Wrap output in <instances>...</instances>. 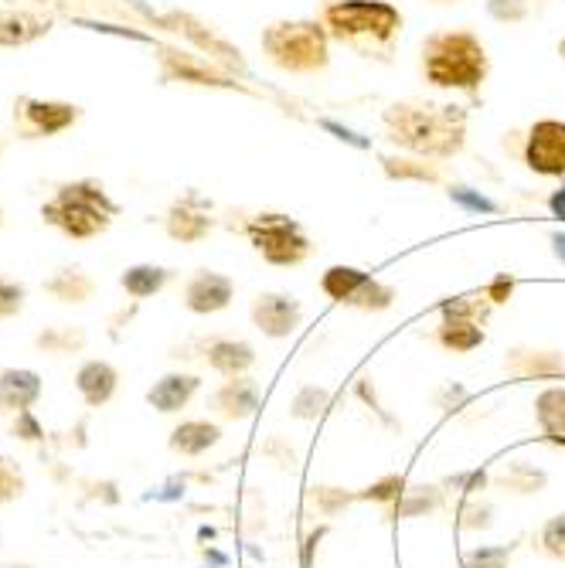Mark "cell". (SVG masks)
<instances>
[{
    "instance_id": "48",
    "label": "cell",
    "mask_w": 565,
    "mask_h": 568,
    "mask_svg": "<svg viewBox=\"0 0 565 568\" xmlns=\"http://www.w3.org/2000/svg\"><path fill=\"white\" fill-rule=\"evenodd\" d=\"M433 8H460V4H467V0H430Z\"/></svg>"
},
{
    "instance_id": "46",
    "label": "cell",
    "mask_w": 565,
    "mask_h": 568,
    "mask_svg": "<svg viewBox=\"0 0 565 568\" xmlns=\"http://www.w3.org/2000/svg\"><path fill=\"white\" fill-rule=\"evenodd\" d=\"M18 433H21L24 439H38V436H41V429H38V423H34V419L28 416V408L21 412V419H18Z\"/></svg>"
},
{
    "instance_id": "39",
    "label": "cell",
    "mask_w": 565,
    "mask_h": 568,
    "mask_svg": "<svg viewBox=\"0 0 565 568\" xmlns=\"http://www.w3.org/2000/svg\"><path fill=\"white\" fill-rule=\"evenodd\" d=\"M515 290H518V280L515 276H507V273H497L481 293L494 303V306H501V303H511V296H515Z\"/></svg>"
},
{
    "instance_id": "28",
    "label": "cell",
    "mask_w": 565,
    "mask_h": 568,
    "mask_svg": "<svg viewBox=\"0 0 565 568\" xmlns=\"http://www.w3.org/2000/svg\"><path fill=\"white\" fill-rule=\"evenodd\" d=\"M494 484L511 490V494H538L548 484V477H545V470L528 467V463H507L504 474Z\"/></svg>"
},
{
    "instance_id": "27",
    "label": "cell",
    "mask_w": 565,
    "mask_h": 568,
    "mask_svg": "<svg viewBox=\"0 0 565 568\" xmlns=\"http://www.w3.org/2000/svg\"><path fill=\"white\" fill-rule=\"evenodd\" d=\"M446 197L456 204L460 212H467V215H501L504 212L501 201H494L487 191L471 187V184H446Z\"/></svg>"
},
{
    "instance_id": "36",
    "label": "cell",
    "mask_w": 565,
    "mask_h": 568,
    "mask_svg": "<svg viewBox=\"0 0 565 568\" xmlns=\"http://www.w3.org/2000/svg\"><path fill=\"white\" fill-rule=\"evenodd\" d=\"M515 545H481L464 555V568H507Z\"/></svg>"
},
{
    "instance_id": "30",
    "label": "cell",
    "mask_w": 565,
    "mask_h": 568,
    "mask_svg": "<svg viewBox=\"0 0 565 568\" xmlns=\"http://www.w3.org/2000/svg\"><path fill=\"white\" fill-rule=\"evenodd\" d=\"M443 507V490L440 487H413L405 490L402 500L395 504L398 518H426V514Z\"/></svg>"
},
{
    "instance_id": "14",
    "label": "cell",
    "mask_w": 565,
    "mask_h": 568,
    "mask_svg": "<svg viewBox=\"0 0 565 568\" xmlns=\"http://www.w3.org/2000/svg\"><path fill=\"white\" fill-rule=\"evenodd\" d=\"M504 372L522 382H548L565 375V354L562 351H542V347H515L504 357Z\"/></svg>"
},
{
    "instance_id": "1",
    "label": "cell",
    "mask_w": 565,
    "mask_h": 568,
    "mask_svg": "<svg viewBox=\"0 0 565 568\" xmlns=\"http://www.w3.org/2000/svg\"><path fill=\"white\" fill-rule=\"evenodd\" d=\"M389 140L416 158L453 161L467 146V110L456 102L402 99L382 113Z\"/></svg>"
},
{
    "instance_id": "6",
    "label": "cell",
    "mask_w": 565,
    "mask_h": 568,
    "mask_svg": "<svg viewBox=\"0 0 565 568\" xmlns=\"http://www.w3.org/2000/svg\"><path fill=\"white\" fill-rule=\"evenodd\" d=\"M245 239L252 242V248L263 255L270 266H300L311 260L314 252V242L311 235L303 232V225L290 215H280V212H260L245 222Z\"/></svg>"
},
{
    "instance_id": "21",
    "label": "cell",
    "mask_w": 565,
    "mask_h": 568,
    "mask_svg": "<svg viewBox=\"0 0 565 568\" xmlns=\"http://www.w3.org/2000/svg\"><path fill=\"white\" fill-rule=\"evenodd\" d=\"M51 31L48 18L24 14V11H0V48H21Z\"/></svg>"
},
{
    "instance_id": "41",
    "label": "cell",
    "mask_w": 565,
    "mask_h": 568,
    "mask_svg": "<svg viewBox=\"0 0 565 568\" xmlns=\"http://www.w3.org/2000/svg\"><path fill=\"white\" fill-rule=\"evenodd\" d=\"M460 528H467V531L491 528V507L487 504H464L460 507Z\"/></svg>"
},
{
    "instance_id": "13",
    "label": "cell",
    "mask_w": 565,
    "mask_h": 568,
    "mask_svg": "<svg viewBox=\"0 0 565 568\" xmlns=\"http://www.w3.org/2000/svg\"><path fill=\"white\" fill-rule=\"evenodd\" d=\"M232 296H235V283L222 273H212V270L194 273L184 286V306L198 317L222 314V310L232 303Z\"/></svg>"
},
{
    "instance_id": "31",
    "label": "cell",
    "mask_w": 565,
    "mask_h": 568,
    "mask_svg": "<svg viewBox=\"0 0 565 568\" xmlns=\"http://www.w3.org/2000/svg\"><path fill=\"white\" fill-rule=\"evenodd\" d=\"M327 402H331L327 388L306 385V388L296 392V398H293V405H290V416H293V419H317L321 412L327 408Z\"/></svg>"
},
{
    "instance_id": "22",
    "label": "cell",
    "mask_w": 565,
    "mask_h": 568,
    "mask_svg": "<svg viewBox=\"0 0 565 568\" xmlns=\"http://www.w3.org/2000/svg\"><path fill=\"white\" fill-rule=\"evenodd\" d=\"M117 382H120V375L113 365H107V361H85L75 375V385L89 405H107L117 392Z\"/></svg>"
},
{
    "instance_id": "18",
    "label": "cell",
    "mask_w": 565,
    "mask_h": 568,
    "mask_svg": "<svg viewBox=\"0 0 565 568\" xmlns=\"http://www.w3.org/2000/svg\"><path fill=\"white\" fill-rule=\"evenodd\" d=\"M535 423L552 446L565 449V385H548L535 395Z\"/></svg>"
},
{
    "instance_id": "45",
    "label": "cell",
    "mask_w": 565,
    "mask_h": 568,
    "mask_svg": "<svg viewBox=\"0 0 565 568\" xmlns=\"http://www.w3.org/2000/svg\"><path fill=\"white\" fill-rule=\"evenodd\" d=\"M450 484H453V487H464L467 494H474V490H481V487L487 484V474H460V477H453Z\"/></svg>"
},
{
    "instance_id": "15",
    "label": "cell",
    "mask_w": 565,
    "mask_h": 568,
    "mask_svg": "<svg viewBox=\"0 0 565 568\" xmlns=\"http://www.w3.org/2000/svg\"><path fill=\"white\" fill-rule=\"evenodd\" d=\"M204 361L222 375V378H242L255 365V347L249 341L235 337H215L204 347Z\"/></svg>"
},
{
    "instance_id": "25",
    "label": "cell",
    "mask_w": 565,
    "mask_h": 568,
    "mask_svg": "<svg viewBox=\"0 0 565 568\" xmlns=\"http://www.w3.org/2000/svg\"><path fill=\"white\" fill-rule=\"evenodd\" d=\"M219 439H222V429L215 423L191 419V423H181L171 433V449L181 453V456H201V453H209Z\"/></svg>"
},
{
    "instance_id": "47",
    "label": "cell",
    "mask_w": 565,
    "mask_h": 568,
    "mask_svg": "<svg viewBox=\"0 0 565 568\" xmlns=\"http://www.w3.org/2000/svg\"><path fill=\"white\" fill-rule=\"evenodd\" d=\"M548 245H552V255L565 266V232H552L548 235Z\"/></svg>"
},
{
    "instance_id": "37",
    "label": "cell",
    "mask_w": 565,
    "mask_h": 568,
    "mask_svg": "<svg viewBox=\"0 0 565 568\" xmlns=\"http://www.w3.org/2000/svg\"><path fill=\"white\" fill-rule=\"evenodd\" d=\"M354 500H357V494H347L341 487H314L311 490V504L324 514V518H334V514H341Z\"/></svg>"
},
{
    "instance_id": "44",
    "label": "cell",
    "mask_w": 565,
    "mask_h": 568,
    "mask_svg": "<svg viewBox=\"0 0 565 568\" xmlns=\"http://www.w3.org/2000/svg\"><path fill=\"white\" fill-rule=\"evenodd\" d=\"M327 535V528H317V531H311V535H306L303 538V558H300V565L303 568H311L314 565V548L321 545V538Z\"/></svg>"
},
{
    "instance_id": "43",
    "label": "cell",
    "mask_w": 565,
    "mask_h": 568,
    "mask_svg": "<svg viewBox=\"0 0 565 568\" xmlns=\"http://www.w3.org/2000/svg\"><path fill=\"white\" fill-rule=\"evenodd\" d=\"M545 204H548V212H552V219H558L562 225H565V181L545 197Z\"/></svg>"
},
{
    "instance_id": "19",
    "label": "cell",
    "mask_w": 565,
    "mask_h": 568,
    "mask_svg": "<svg viewBox=\"0 0 565 568\" xmlns=\"http://www.w3.org/2000/svg\"><path fill=\"white\" fill-rule=\"evenodd\" d=\"M215 408L219 416L225 419H249L255 408H260V385H255L252 378H229L219 392H215Z\"/></svg>"
},
{
    "instance_id": "29",
    "label": "cell",
    "mask_w": 565,
    "mask_h": 568,
    "mask_svg": "<svg viewBox=\"0 0 565 568\" xmlns=\"http://www.w3.org/2000/svg\"><path fill=\"white\" fill-rule=\"evenodd\" d=\"M491 300L484 293H474V296H450L443 300L440 314L446 321H474V324H484L491 317Z\"/></svg>"
},
{
    "instance_id": "26",
    "label": "cell",
    "mask_w": 565,
    "mask_h": 568,
    "mask_svg": "<svg viewBox=\"0 0 565 568\" xmlns=\"http://www.w3.org/2000/svg\"><path fill=\"white\" fill-rule=\"evenodd\" d=\"M168 280H171V270H164V266H153V263H140V266H130L127 273H123V290L130 293V296H137V300H147V296H153V293H161L164 286H168Z\"/></svg>"
},
{
    "instance_id": "7",
    "label": "cell",
    "mask_w": 565,
    "mask_h": 568,
    "mask_svg": "<svg viewBox=\"0 0 565 568\" xmlns=\"http://www.w3.org/2000/svg\"><path fill=\"white\" fill-rule=\"evenodd\" d=\"M321 293L341 306L362 310V314H382L395 303V290L357 266H327L321 276Z\"/></svg>"
},
{
    "instance_id": "17",
    "label": "cell",
    "mask_w": 565,
    "mask_h": 568,
    "mask_svg": "<svg viewBox=\"0 0 565 568\" xmlns=\"http://www.w3.org/2000/svg\"><path fill=\"white\" fill-rule=\"evenodd\" d=\"M194 204H198L194 194L184 197V201H178V204H171V212H168V219H164V229H168V235H171L174 242L194 245V242H204V239H209V232H212L215 222L209 219V212H198Z\"/></svg>"
},
{
    "instance_id": "3",
    "label": "cell",
    "mask_w": 565,
    "mask_h": 568,
    "mask_svg": "<svg viewBox=\"0 0 565 568\" xmlns=\"http://www.w3.org/2000/svg\"><path fill=\"white\" fill-rule=\"evenodd\" d=\"M420 72L433 89L477 95L491 75L487 44L471 28L433 31L420 44Z\"/></svg>"
},
{
    "instance_id": "2",
    "label": "cell",
    "mask_w": 565,
    "mask_h": 568,
    "mask_svg": "<svg viewBox=\"0 0 565 568\" xmlns=\"http://www.w3.org/2000/svg\"><path fill=\"white\" fill-rule=\"evenodd\" d=\"M317 21L327 28L331 41L351 48L357 59L389 62L402 34V11L389 0H324Z\"/></svg>"
},
{
    "instance_id": "10",
    "label": "cell",
    "mask_w": 565,
    "mask_h": 568,
    "mask_svg": "<svg viewBox=\"0 0 565 568\" xmlns=\"http://www.w3.org/2000/svg\"><path fill=\"white\" fill-rule=\"evenodd\" d=\"M158 62H161L164 82H184V85H204V89H239V92H249L242 82H235L232 72H225V69L215 65L212 59H198V55H188V51H174V48H158Z\"/></svg>"
},
{
    "instance_id": "33",
    "label": "cell",
    "mask_w": 565,
    "mask_h": 568,
    "mask_svg": "<svg viewBox=\"0 0 565 568\" xmlns=\"http://www.w3.org/2000/svg\"><path fill=\"white\" fill-rule=\"evenodd\" d=\"M405 490H408V487H405V477H402V474H389V477L375 480L372 487L357 490V500H372V504H398Z\"/></svg>"
},
{
    "instance_id": "32",
    "label": "cell",
    "mask_w": 565,
    "mask_h": 568,
    "mask_svg": "<svg viewBox=\"0 0 565 568\" xmlns=\"http://www.w3.org/2000/svg\"><path fill=\"white\" fill-rule=\"evenodd\" d=\"M48 293H56L65 303H82L92 293V280L85 273H59L56 280L48 283Z\"/></svg>"
},
{
    "instance_id": "50",
    "label": "cell",
    "mask_w": 565,
    "mask_h": 568,
    "mask_svg": "<svg viewBox=\"0 0 565 568\" xmlns=\"http://www.w3.org/2000/svg\"><path fill=\"white\" fill-rule=\"evenodd\" d=\"M0 222H4V212H0Z\"/></svg>"
},
{
    "instance_id": "49",
    "label": "cell",
    "mask_w": 565,
    "mask_h": 568,
    "mask_svg": "<svg viewBox=\"0 0 565 568\" xmlns=\"http://www.w3.org/2000/svg\"><path fill=\"white\" fill-rule=\"evenodd\" d=\"M555 51H558V59L565 62V38H558V44H555Z\"/></svg>"
},
{
    "instance_id": "24",
    "label": "cell",
    "mask_w": 565,
    "mask_h": 568,
    "mask_svg": "<svg viewBox=\"0 0 565 568\" xmlns=\"http://www.w3.org/2000/svg\"><path fill=\"white\" fill-rule=\"evenodd\" d=\"M41 395V378L28 368H8L0 375V405L24 412Z\"/></svg>"
},
{
    "instance_id": "5",
    "label": "cell",
    "mask_w": 565,
    "mask_h": 568,
    "mask_svg": "<svg viewBox=\"0 0 565 568\" xmlns=\"http://www.w3.org/2000/svg\"><path fill=\"white\" fill-rule=\"evenodd\" d=\"M263 55L286 75H317L331 65V34L317 18L273 21L260 34Z\"/></svg>"
},
{
    "instance_id": "35",
    "label": "cell",
    "mask_w": 565,
    "mask_h": 568,
    "mask_svg": "<svg viewBox=\"0 0 565 568\" xmlns=\"http://www.w3.org/2000/svg\"><path fill=\"white\" fill-rule=\"evenodd\" d=\"M538 548L555 558V561H565V510L555 514V518H548L538 531Z\"/></svg>"
},
{
    "instance_id": "9",
    "label": "cell",
    "mask_w": 565,
    "mask_h": 568,
    "mask_svg": "<svg viewBox=\"0 0 565 568\" xmlns=\"http://www.w3.org/2000/svg\"><path fill=\"white\" fill-rule=\"evenodd\" d=\"M522 161L538 178L565 181V123L562 120H535L525 130Z\"/></svg>"
},
{
    "instance_id": "11",
    "label": "cell",
    "mask_w": 565,
    "mask_h": 568,
    "mask_svg": "<svg viewBox=\"0 0 565 568\" xmlns=\"http://www.w3.org/2000/svg\"><path fill=\"white\" fill-rule=\"evenodd\" d=\"M249 317L263 337L283 341L303 324V303L293 293H260L249 306Z\"/></svg>"
},
{
    "instance_id": "16",
    "label": "cell",
    "mask_w": 565,
    "mask_h": 568,
    "mask_svg": "<svg viewBox=\"0 0 565 568\" xmlns=\"http://www.w3.org/2000/svg\"><path fill=\"white\" fill-rule=\"evenodd\" d=\"M379 164L389 181H416V184H443L446 181L443 161L416 158V153H385Z\"/></svg>"
},
{
    "instance_id": "4",
    "label": "cell",
    "mask_w": 565,
    "mask_h": 568,
    "mask_svg": "<svg viewBox=\"0 0 565 568\" xmlns=\"http://www.w3.org/2000/svg\"><path fill=\"white\" fill-rule=\"evenodd\" d=\"M120 215L117 201L107 194L99 181H72V184H62L56 194H51L44 204H41V219L59 229L62 235L69 239H95L102 235L113 219Z\"/></svg>"
},
{
    "instance_id": "8",
    "label": "cell",
    "mask_w": 565,
    "mask_h": 568,
    "mask_svg": "<svg viewBox=\"0 0 565 568\" xmlns=\"http://www.w3.org/2000/svg\"><path fill=\"white\" fill-rule=\"evenodd\" d=\"M150 21H158L161 28L174 31V34H184L204 59H212L215 65H222L225 72L232 75H245V59H242V51L235 44H229L222 34H215V28L209 24H201L198 18L191 14H181V11H168V14H153V11H143Z\"/></svg>"
},
{
    "instance_id": "40",
    "label": "cell",
    "mask_w": 565,
    "mask_h": 568,
    "mask_svg": "<svg viewBox=\"0 0 565 568\" xmlns=\"http://www.w3.org/2000/svg\"><path fill=\"white\" fill-rule=\"evenodd\" d=\"M21 306H24V286L0 280V317H14Z\"/></svg>"
},
{
    "instance_id": "20",
    "label": "cell",
    "mask_w": 565,
    "mask_h": 568,
    "mask_svg": "<svg viewBox=\"0 0 565 568\" xmlns=\"http://www.w3.org/2000/svg\"><path fill=\"white\" fill-rule=\"evenodd\" d=\"M198 385H201V378H194V375H164L158 385H153L150 392H147V402L158 408V412H164V416H171V412H181L191 398H194V392H198Z\"/></svg>"
},
{
    "instance_id": "42",
    "label": "cell",
    "mask_w": 565,
    "mask_h": 568,
    "mask_svg": "<svg viewBox=\"0 0 565 568\" xmlns=\"http://www.w3.org/2000/svg\"><path fill=\"white\" fill-rule=\"evenodd\" d=\"M21 494V474L14 470L11 459H0V504Z\"/></svg>"
},
{
    "instance_id": "34",
    "label": "cell",
    "mask_w": 565,
    "mask_h": 568,
    "mask_svg": "<svg viewBox=\"0 0 565 568\" xmlns=\"http://www.w3.org/2000/svg\"><path fill=\"white\" fill-rule=\"evenodd\" d=\"M484 8L497 24H525L532 18V0H484Z\"/></svg>"
},
{
    "instance_id": "23",
    "label": "cell",
    "mask_w": 565,
    "mask_h": 568,
    "mask_svg": "<svg viewBox=\"0 0 565 568\" xmlns=\"http://www.w3.org/2000/svg\"><path fill=\"white\" fill-rule=\"evenodd\" d=\"M433 341L450 351V354H471L477 347H484L487 334H484V324H474V321H440Z\"/></svg>"
},
{
    "instance_id": "38",
    "label": "cell",
    "mask_w": 565,
    "mask_h": 568,
    "mask_svg": "<svg viewBox=\"0 0 565 568\" xmlns=\"http://www.w3.org/2000/svg\"><path fill=\"white\" fill-rule=\"evenodd\" d=\"M317 126L321 130H327V133H334V140H341V143H347V146H354V150H372V140L369 136H362V133H354L351 126H344V123H337V120H317Z\"/></svg>"
},
{
    "instance_id": "12",
    "label": "cell",
    "mask_w": 565,
    "mask_h": 568,
    "mask_svg": "<svg viewBox=\"0 0 565 568\" xmlns=\"http://www.w3.org/2000/svg\"><path fill=\"white\" fill-rule=\"evenodd\" d=\"M14 116H18V123L24 126L28 136H56V133H65L69 126H75L82 110L72 106V102L24 95V99H18Z\"/></svg>"
}]
</instances>
